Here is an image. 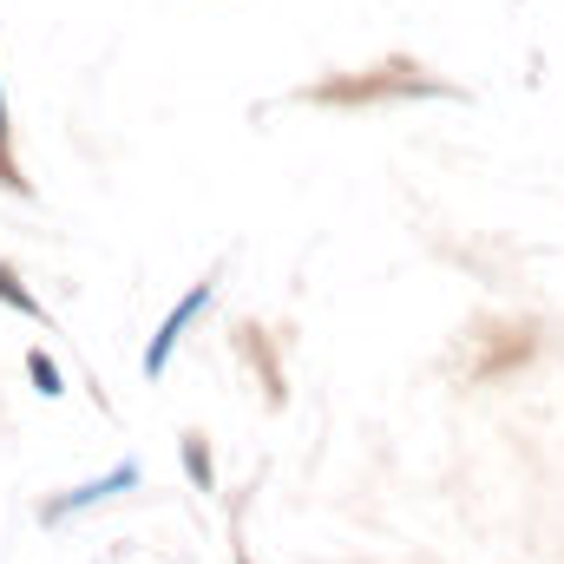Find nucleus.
Listing matches in <instances>:
<instances>
[{
  "mask_svg": "<svg viewBox=\"0 0 564 564\" xmlns=\"http://www.w3.org/2000/svg\"><path fill=\"white\" fill-rule=\"evenodd\" d=\"M204 302H210V282H197V289H191V295H184V302L171 308V322H164V335H158V341H151V355H144V375H158V368L171 361V348L184 341V322H191V315H197Z\"/></svg>",
  "mask_w": 564,
  "mask_h": 564,
  "instance_id": "obj_1",
  "label": "nucleus"
},
{
  "mask_svg": "<svg viewBox=\"0 0 564 564\" xmlns=\"http://www.w3.org/2000/svg\"><path fill=\"white\" fill-rule=\"evenodd\" d=\"M0 184H7V191H26V177H20V164H13V151H7V93H0Z\"/></svg>",
  "mask_w": 564,
  "mask_h": 564,
  "instance_id": "obj_2",
  "label": "nucleus"
},
{
  "mask_svg": "<svg viewBox=\"0 0 564 564\" xmlns=\"http://www.w3.org/2000/svg\"><path fill=\"white\" fill-rule=\"evenodd\" d=\"M0 302H7V308H20V315H40V302H33V295L20 289V276H13L7 263H0Z\"/></svg>",
  "mask_w": 564,
  "mask_h": 564,
  "instance_id": "obj_3",
  "label": "nucleus"
},
{
  "mask_svg": "<svg viewBox=\"0 0 564 564\" xmlns=\"http://www.w3.org/2000/svg\"><path fill=\"white\" fill-rule=\"evenodd\" d=\"M184 466H191V479H197V486H210V453H204V440H197V433H184Z\"/></svg>",
  "mask_w": 564,
  "mask_h": 564,
  "instance_id": "obj_4",
  "label": "nucleus"
},
{
  "mask_svg": "<svg viewBox=\"0 0 564 564\" xmlns=\"http://www.w3.org/2000/svg\"><path fill=\"white\" fill-rule=\"evenodd\" d=\"M26 368H33V381H40V394H59V368H53V361H46L40 348L26 355Z\"/></svg>",
  "mask_w": 564,
  "mask_h": 564,
  "instance_id": "obj_5",
  "label": "nucleus"
}]
</instances>
